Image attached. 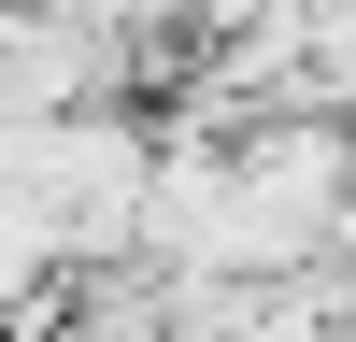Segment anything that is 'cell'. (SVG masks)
Returning a JSON list of instances; mask_svg holds the SVG:
<instances>
[{"mask_svg": "<svg viewBox=\"0 0 356 342\" xmlns=\"http://www.w3.org/2000/svg\"><path fill=\"white\" fill-rule=\"evenodd\" d=\"M57 271H72V228L29 171H0V314H57Z\"/></svg>", "mask_w": 356, "mask_h": 342, "instance_id": "6da1fadb", "label": "cell"}, {"mask_svg": "<svg viewBox=\"0 0 356 342\" xmlns=\"http://www.w3.org/2000/svg\"><path fill=\"white\" fill-rule=\"evenodd\" d=\"M314 300H328L342 328H356V243H328V256H314Z\"/></svg>", "mask_w": 356, "mask_h": 342, "instance_id": "7a4b0ae2", "label": "cell"}]
</instances>
